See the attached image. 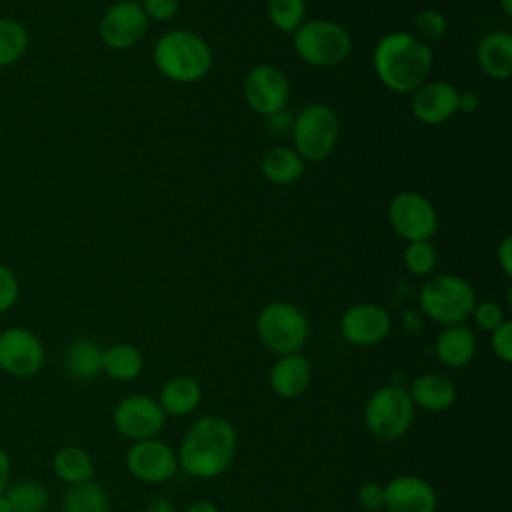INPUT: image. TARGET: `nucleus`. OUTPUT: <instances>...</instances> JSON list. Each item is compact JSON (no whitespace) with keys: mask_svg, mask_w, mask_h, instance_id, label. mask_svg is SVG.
<instances>
[{"mask_svg":"<svg viewBox=\"0 0 512 512\" xmlns=\"http://www.w3.org/2000/svg\"><path fill=\"white\" fill-rule=\"evenodd\" d=\"M412 94H414L412 114L422 124L438 126L448 122L456 114L458 90L450 82H444V80L424 82Z\"/></svg>","mask_w":512,"mask_h":512,"instance_id":"16","label":"nucleus"},{"mask_svg":"<svg viewBox=\"0 0 512 512\" xmlns=\"http://www.w3.org/2000/svg\"><path fill=\"white\" fill-rule=\"evenodd\" d=\"M384 506L390 512H434V488L418 476H396L384 488Z\"/></svg>","mask_w":512,"mask_h":512,"instance_id":"17","label":"nucleus"},{"mask_svg":"<svg viewBox=\"0 0 512 512\" xmlns=\"http://www.w3.org/2000/svg\"><path fill=\"white\" fill-rule=\"evenodd\" d=\"M288 96L290 82L278 66L258 64L248 70L244 78V98L254 112L272 116L286 108Z\"/></svg>","mask_w":512,"mask_h":512,"instance_id":"12","label":"nucleus"},{"mask_svg":"<svg viewBox=\"0 0 512 512\" xmlns=\"http://www.w3.org/2000/svg\"><path fill=\"white\" fill-rule=\"evenodd\" d=\"M52 470L68 486L92 480L94 476V464L90 454L74 444L56 450L52 458Z\"/></svg>","mask_w":512,"mask_h":512,"instance_id":"25","label":"nucleus"},{"mask_svg":"<svg viewBox=\"0 0 512 512\" xmlns=\"http://www.w3.org/2000/svg\"><path fill=\"white\" fill-rule=\"evenodd\" d=\"M496 262L502 268V272L510 278L512 276V238L504 236L502 242L496 248Z\"/></svg>","mask_w":512,"mask_h":512,"instance_id":"38","label":"nucleus"},{"mask_svg":"<svg viewBox=\"0 0 512 512\" xmlns=\"http://www.w3.org/2000/svg\"><path fill=\"white\" fill-rule=\"evenodd\" d=\"M130 474L142 482L158 484L176 472V456L166 442L148 438L138 440L126 454Z\"/></svg>","mask_w":512,"mask_h":512,"instance_id":"14","label":"nucleus"},{"mask_svg":"<svg viewBox=\"0 0 512 512\" xmlns=\"http://www.w3.org/2000/svg\"><path fill=\"white\" fill-rule=\"evenodd\" d=\"M498 4L506 16H512V0H498Z\"/></svg>","mask_w":512,"mask_h":512,"instance_id":"43","label":"nucleus"},{"mask_svg":"<svg viewBox=\"0 0 512 512\" xmlns=\"http://www.w3.org/2000/svg\"><path fill=\"white\" fill-rule=\"evenodd\" d=\"M4 496L12 512H44L50 504L48 488L36 478H20L10 482Z\"/></svg>","mask_w":512,"mask_h":512,"instance_id":"26","label":"nucleus"},{"mask_svg":"<svg viewBox=\"0 0 512 512\" xmlns=\"http://www.w3.org/2000/svg\"><path fill=\"white\" fill-rule=\"evenodd\" d=\"M490 344H492L494 354L500 360H504V362L512 360V322L510 320H504L498 328L492 330Z\"/></svg>","mask_w":512,"mask_h":512,"instance_id":"36","label":"nucleus"},{"mask_svg":"<svg viewBox=\"0 0 512 512\" xmlns=\"http://www.w3.org/2000/svg\"><path fill=\"white\" fill-rule=\"evenodd\" d=\"M292 122H294V116L290 112H286V110H280V112L268 116V124L266 126H268V130H272L276 134H284V132L292 130Z\"/></svg>","mask_w":512,"mask_h":512,"instance_id":"39","label":"nucleus"},{"mask_svg":"<svg viewBox=\"0 0 512 512\" xmlns=\"http://www.w3.org/2000/svg\"><path fill=\"white\" fill-rule=\"evenodd\" d=\"M480 108V96L472 90L458 92V102H456V112L462 114H474Z\"/></svg>","mask_w":512,"mask_h":512,"instance_id":"40","label":"nucleus"},{"mask_svg":"<svg viewBox=\"0 0 512 512\" xmlns=\"http://www.w3.org/2000/svg\"><path fill=\"white\" fill-rule=\"evenodd\" d=\"M472 316H474L476 324L488 332H492L494 328H498L504 322V312H502L500 304H496L492 300H484V302L476 304L472 310Z\"/></svg>","mask_w":512,"mask_h":512,"instance_id":"34","label":"nucleus"},{"mask_svg":"<svg viewBox=\"0 0 512 512\" xmlns=\"http://www.w3.org/2000/svg\"><path fill=\"white\" fill-rule=\"evenodd\" d=\"M60 510L62 512H110V504L102 486L96 484L94 480H86L66 488L60 502Z\"/></svg>","mask_w":512,"mask_h":512,"instance_id":"28","label":"nucleus"},{"mask_svg":"<svg viewBox=\"0 0 512 512\" xmlns=\"http://www.w3.org/2000/svg\"><path fill=\"white\" fill-rule=\"evenodd\" d=\"M340 136V122L336 112L320 102H312L304 106L292 122V138L294 150L306 162H320L326 160Z\"/></svg>","mask_w":512,"mask_h":512,"instance_id":"6","label":"nucleus"},{"mask_svg":"<svg viewBox=\"0 0 512 512\" xmlns=\"http://www.w3.org/2000/svg\"><path fill=\"white\" fill-rule=\"evenodd\" d=\"M476 60L486 76L508 80L512 76V34L508 30L484 34L476 46Z\"/></svg>","mask_w":512,"mask_h":512,"instance_id":"18","label":"nucleus"},{"mask_svg":"<svg viewBox=\"0 0 512 512\" xmlns=\"http://www.w3.org/2000/svg\"><path fill=\"white\" fill-rule=\"evenodd\" d=\"M262 174L276 186L294 184L304 174L302 156L290 146H274L262 158Z\"/></svg>","mask_w":512,"mask_h":512,"instance_id":"22","label":"nucleus"},{"mask_svg":"<svg viewBox=\"0 0 512 512\" xmlns=\"http://www.w3.org/2000/svg\"><path fill=\"white\" fill-rule=\"evenodd\" d=\"M186 512H216V506L212 502H208V500H198Z\"/></svg>","mask_w":512,"mask_h":512,"instance_id":"42","label":"nucleus"},{"mask_svg":"<svg viewBox=\"0 0 512 512\" xmlns=\"http://www.w3.org/2000/svg\"><path fill=\"white\" fill-rule=\"evenodd\" d=\"M10 474H12V460L10 454L6 452V448L0 446V494H4V490L10 484Z\"/></svg>","mask_w":512,"mask_h":512,"instance_id":"41","label":"nucleus"},{"mask_svg":"<svg viewBox=\"0 0 512 512\" xmlns=\"http://www.w3.org/2000/svg\"><path fill=\"white\" fill-rule=\"evenodd\" d=\"M46 360V350L36 332L24 326L0 330V372L12 378L36 376Z\"/></svg>","mask_w":512,"mask_h":512,"instance_id":"9","label":"nucleus"},{"mask_svg":"<svg viewBox=\"0 0 512 512\" xmlns=\"http://www.w3.org/2000/svg\"><path fill=\"white\" fill-rule=\"evenodd\" d=\"M0 512H12V508H10V504H8L4 494H0Z\"/></svg>","mask_w":512,"mask_h":512,"instance_id":"44","label":"nucleus"},{"mask_svg":"<svg viewBox=\"0 0 512 512\" xmlns=\"http://www.w3.org/2000/svg\"><path fill=\"white\" fill-rule=\"evenodd\" d=\"M236 452V432L222 416H204L192 424L180 446V466L196 478L222 474Z\"/></svg>","mask_w":512,"mask_h":512,"instance_id":"2","label":"nucleus"},{"mask_svg":"<svg viewBox=\"0 0 512 512\" xmlns=\"http://www.w3.org/2000/svg\"><path fill=\"white\" fill-rule=\"evenodd\" d=\"M418 302L428 318L444 326H454L472 316L476 294L472 284L462 276L438 274L420 288Z\"/></svg>","mask_w":512,"mask_h":512,"instance_id":"4","label":"nucleus"},{"mask_svg":"<svg viewBox=\"0 0 512 512\" xmlns=\"http://www.w3.org/2000/svg\"><path fill=\"white\" fill-rule=\"evenodd\" d=\"M142 370V354L132 344H114L102 350V372L112 380H132Z\"/></svg>","mask_w":512,"mask_h":512,"instance_id":"27","label":"nucleus"},{"mask_svg":"<svg viewBox=\"0 0 512 512\" xmlns=\"http://www.w3.org/2000/svg\"><path fill=\"white\" fill-rule=\"evenodd\" d=\"M200 402V386L190 376L170 378L160 390V408L164 414L184 416L192 412Z\"/></svg>","mask_w":512,"mask_h":512,"instance_id":"24","label":"nucleus"},{"mask_svg":"<svg viewBox=\"0 0 512 512\" xmlns=\"http://www.w3.org/2000/svg\"><path fill=\"white\" fill-rule=\"evenodd\" d=\"M112 422L122 436L136 442L148 440L164 426V410L158 400L144 394H132L116 404Z\"/></svg>","mask_w":512,"mask_h":512,"instance_id":"13","label":"nucleus"},{"mask_svg":"<svg viewBox=\"0 0 512 512\" xmlns=\"http://www.w3.org/2000/svg\"><path fill=\"white\" fill-rule=\"evenodd\" d=\"M102 350L98 342L90 338L72 340L62 354L66 372L74 380H92L102 372Z\"/></svg>","mask_w":512,"mask_h":512,"instance_id":"21","label":"nucleus"},{"mask_svg":"<svg viewBox=\"0 0 512 512\" xmlns=\"http://www.w3.org/2000/svg\"><path fill=\"white\" fill-rule=\"evenodd\" d=\"M414 28H416V38L430 44V42H438L448 28V20L446 16L436 10V8H424L416 14L414 18Z\"/></svg>","mask_w":512,"mask_h":512,"instance_id":"32","label":"nucleus"},{"mask_svg":"<svg viewBox=\"0 0 512 512\" xmlns=\"http://www.w3.org/2000/svg\"><path fill=\"white\" fill-rule=\"evenodd\" d=\"M372 66L386 88L398 94H412L428 82L434 54L430 44L418 40L412 32H390L378 40Z\"/></svg>","mask_w":512,"mask_h":512,"instance_id":"1","label":"nucleus"},{"mask_svg":"<svg viewBox=\"0 0 512 512\" xmlns=\"http://www.w3.org/2000/svg\"><path fill=\"white\" fill-rule=\"evenodd\" d=\"M256 332L268 350L284 356L298 352L306 344L310 328L306 314L296 304L278 300L258 312Z\"/></svg>","mask_w":512,"mask_h":512,"instance_id":"7","label":"nucleus"},{"mask_svg":"<svg viewBox=\"0 0 512 512\" xmlns=\"http://www.w3.org/2000/svg\"><path fill=\"white\" fill-rule=\"evenodd\" d=\"M340 330L350 344L374 346L388 336L390 316L378 304H354L344 312L340 320Z\"/></svg>","mask_w":512,"mask_h":512,"instance_id":"15","label":"nucleus"},{"mask_svg":"<svg viewBox=\"0 0 512 512\" xmlns=\"http://www.w3.org/2000/svg\"><path fill=\"white\" fill-rule=\"evenodd\" d=\"M312 380V370L308 360L294 352L284 354L270 370V386L282 398H296L300 396Z\"/></svg>","mask_w":512,"mask_h":512,"instance_id":"19","label":"nucleus"},{"mask_svg":"<svg viewBox=\"0 0 512 512\" xmlns=\"http://www.w3.org/2000/svg\"><path fill=\"white\" fill-rule=\"evenodd\" d=\"M476 352V338L464 324L446 326L436 340V354L444 366L464 368Z\"/></svg>","mask_w":512,"mask_h":512,"instance_id":"20","label":"nucleus"},{"mask_svg":"<svg viewBox=\"0 0 512 512\" xmlns=\"http://www.w3.org/2000/svg\"><path fill=\"white\" fill-rule=\"evenodd\" d=\"M30 46L26 26L10 16H0V68L18 64Z\"/></svg>","mask_w":512,"mask_h":512,"instance_id":"29","label":"nucleus"},{"mask_svg":"<svg viewBox=\"0 0 512 512\" xmlns=\"http://www.w3.org/2000/svg\"><path fill=\"white\" fill-rule=\"evenodd\" d=\"M20 298V280L16 272L0 262V314L12 310Z\"/></svg>","mask_w":512,"mask_h":512,"instance_id":"33","label":"nucleus"},{"mask_svg":"<svg viewBox=\"0 0 512 512\" xmlns=\"http://www.w3.org/2000/svg\"><path fill=\"white\" fill-rule=\"evenodd\" d=\"M148 22L150 20L138 2L118 0L102 14L98 32L108 48L126 50L136 46L146 36Z\"/></svg>","mask_w":512,"mask_h":512,"instance_id":"11","label":"nucleus"},{"mask_svg":"<svg viewBox=\"0 0 512 512\" xmlns=\"http://www.w3.org/2000/svg\"><path fill=\"white\" fill-rule=\"evenodd\" d=\"M408 394L414 404L426 410H444L454 402L456 388L442 374H422L412 382Z\"/></svg>","mask_w":512,"mask_h":512,"instance_id":"23","label":"nucleus"},{"mask_svg":"<svg viewBox=\"0 0 512 512\" xmlns=\"http://www.w3.org/2000/svg\"><path fill=\"white\" fill-rule=\"evenodd\" d=\"M404 266L414 276H428L436 268V248L430 244V240H418L408 242L404 248Z\"/></svg>","mask_w":512,"mask_h":512,"instance_id":"31","label":"nucleus"},{"mask_svg":"<svg viewBox=\"0 0 512 512\" xmlns=\"http://www.w3.org/2000/svg\"><path fill=\"white\" fill-rule=\"evenodd\" d=\"M156 70L178 84L202 80L212 68V48L192 30H170L162 34L152 50Z\"/></svg>","mask_w":512,"mask_h":512,"instance_id":"3","label":"nucleus"},{"mask_svg":"<svg viewBox=\"0 0 512 512\" xmlns=\"http://www.w3.org/2000/svg\"><path fill=\"white\" fill-rule=\"evenodd\" d=\"M128 2H138V0H128Z\"/></svg>","mask_w":512,"mask_h":512,"instance_id":"46","label":"nucleus"},{"mask_svg":"<svg viewBox=\"0 0 512 512\" xmlns=\"http://www.w3.org/2000/svg\"><path fill=\"white\" fill-rule=\"evenodd\" d=\"M140 8L144 10L148 20L168 22L178 14L180 2L178 0H140Z\"/></svg>","mask_w":512,"mask_h":512,"instance_id":"35","label":"nucleus"},{"mask_svg":"<svg viewBox=\"0 0 512 512\" xmlns=\"http://www.w3.org/2000/svg\"><path fill=\"white\" fill-rule=\"evenodd\" d=\"M388 220L394 232L406 242L430 240L438 228V214L434 204L414 192H398L388 204Z\"/></svg>","mask_w":512,"mask_h":512,"instance_id":"10","label":"nucleus"},{"mask_svg":"<svg viewBox=\"0 0 512 512\" xmlns=\"http://www.w3.org/2000/svg\"><path fill=\"white\" fill-rule=\"evenodd\" d=\"M358 502L364 510L368 512H376L384 506V488L376 482H368L360 488L358 492Z\"/></svg>","mask_w":512,"mask_h":512,"instance_id":"37","label":"nucleus"},{"mask_svg":"<svg viewBox=\"0 0 512 512\" xmlns=\"http://www.w3.org/2000/svg\"><path fill=\"white\" fill-rule=\"evenodd\" d=\"M292 36L298 58L316 68L336 66L352 52L350 32L334 20H304Z\"/></svg>","mask_w":512,"mask_h":512,"instance_id":"5","label":"nucleus"},{"mask_svg":"<svg viewBox=\"0 0 512 512\" xmlns=\"http://www.w3.org/2000/svg\"><path fill=\"white\" fill-rule=\"evenodd\" d=\"M0 138H2V118H0Z\"/></svg>","mask_w":512,"mask_h":512,"instance_id":"45","label":"nucleus"},{"mask_svg":"<svg viewBox=\"0 0 512 512\" xmlns=\"http://www.w3.org/2000/svg\"><path fill=\"white\" fill-rule=\"evenodd\" d=\"M366 426L382 440L400 438L414 416V402L410 394L400 386H384L372 394L366 404Z\"/></svg>","mask_w":512,"mask_h":512,"instance_id":"8","label":"nucleus"},{"mask_svg":"<svg viewBox=\"0 0 512 512\" xmlns=\"http://www.w3.org/2000/svg\"><path fill=\"white\" fill-rule=\"evenodd\" d=\"M270 24L286 34H294L306 20V0H266Z\"/></svg>","mask_w":512,"mask_h":512,"instance_id":"30","label":"nucleus"}]
</instances>
